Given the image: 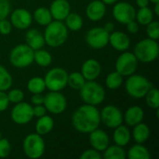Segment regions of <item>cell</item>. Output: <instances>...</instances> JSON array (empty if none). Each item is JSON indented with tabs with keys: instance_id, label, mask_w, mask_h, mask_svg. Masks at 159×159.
Segmentation results:
<instances>
[{
	"instance_id": "6da1fadb",
	"label": "cell",
	"mask_w": 159,
	"mask_h": 159,
	"mask_svg": "<svg viewBox=\"0 0 159 159\" xmlns=\"http://www.w3.org/2000/svg\"><path fill=\"white\" fill-rule=\"evenodd\" d=\"M72 124L76 131L89 134L98 129L101 124L100 111L95 105L85 103L74 112Z\"/></svg>"
},
{
	"instance_id": "7a4b0ae2",
	"label": "cell",
	"mask_w": 159,
	"mask_h": 159,
	"mask_svg": "<svg viewBox=\"0 0 159 159\" xmlns=\"http://www.w3.org/2000/svg\"><path fill=\"white\" fill-rule=\"evenodd\" d=\"M45 44L51 48L62 46L68 38V28L61 20H54L46 25L44 33Z\"/></svg>"
},
{
	"instance_id": "3957f363",
	"label": "cell",
	"mask_w": 159,
	"mask_h": 159,
	"mask_svg": "<svg viewBox=\"0 0 159 159\" xmlns=\"http://www.w3.org/2000/svg\"><path fill=\"white\" fill-rule=\"evenodd\" d=\"M133 54L138 61L150 63L158 58L159 46L157 40L145 38L138 42L134 48Z\"/></svg>"
},
{
	"instance_id": "277c9868",
	"label": "cell",
	"mask_w": 159,
	"mask_h": 159,
	"mask_svg": "<svg viewBox=\"0 0 159 159\" xmlns=\"http://www.w3.org/2000/svg\"><path fill=\"white\" fill-rule=\"evenodd\" d=\"M153 88V84L142 75H130L126 81L125 89L127 93L135 99L144 98L146 93Z\"/></svg>"
},
{
	"instance_id": "5b68a950",
	"label": "cell",
	"mask_w": 159,
	"mask_h": 159,
	"mask_svg": "<svg viewBox=\"0 0 159 159\" xmlns=\"http://www.w3.org/2000/svg\"><path fill=\"white\" fill-rule=\"evenodd\" d=\"M79 91L81 100L87 104L97 106L105 99V90L103 87L95 80L86 81Z\"/></svg>"
},
{
	"instance_id": "8992f818",
	"label": "cell",
	"mask_w": 159,
	"mask_h": 159,
	"mask_svg": "<svg viewBox=\"0 0 159 159\" xmlns=\"http://www.w3.org/2000/svg\"><path fill=\"white\" fill-rule=\"evenodd\" d=\"M34 50L26 44L17 45L9 53V61L17 68L28 67L34 61Z\"/></svg>"
},
{
	"instance_id": "52a82bcc",
	"label": "cell",
	"mask_w": 159,
	"mask_h": 159,
	"mask_svg": "<svg viewBox=\"0 0 159 159\" xmlns=\"http://www.w3.org/2000/svg\"><path fill=\"white\" fill-rule=\"evenodd\" d=\"M22 149L28 158L37 159L44 155L46 145L41 135L35 132L30 133L24 138Z\"/></svg>"
},
{
	"instance_id": "ba28073f",
	"label": "cell",
	"mask_w": 159,
	"mask_h": 159,
	"mask_svg": "<svg viewBox=\"0 0 159 159\" xmlns=\"http://www.w3.org/2000/svg\"><path fill=\"white\" fill-rule=\"evenodd\" d=\"M68 73L61 67L50 69L45 75L46 89L49 91H61L67 86Z\"/></svg>"
},
{
	"instance_id": "9c48e42d",
	"label": "cell",
	"mask_w": 159,
	"mask_h": 159,
	"mask_svg": "<svg viewBox=\"0 0 159 159\" xmlns=\"http://www.w3.org/2000/svg\"><path fill=\"white\" fill-rule=\"evenodd\" d=\"M43 105L48 112L53 115H60L66 110L67 101L65 96L60 91H49L44 96Z\"/></svg>"
},
{
	"instance_id": "30bf717a",
	"label": "cell",
	"mask_w": 159,
	"mask_h": 159,
	"mask_svg": "<svg viewBox=\"0 0 159 159\" xmlns=\"http://www.w3.org/2000/svg\"><path fill=\"white\" fill-rule=\"evenodd\" d=\"M109 34L103 27H94L86 34L87 44L93 49H102L109 44Z\"/></svg>"
},
{
	"instance_id": "8fae6325",
	"label": "cell",
	"mask_w": 159,
	"mask_h": 159,
	"mask_svg": "<svg viewBox=\"0 0 159 159\" xmlns=\"http://www.w3.org/2000/svg\"><path fill=\"white\" fill-rule=\"evenodd\" d=\"M138 68V60L132 52L122 53L116 61V71L123 76L133 75Z\"/></svg>"
},
{
	"instance_id": "7c38bea8",
	"label": "cell",
	"mask_w": 159,
	"mask_h": 159,
	"mask_svg": "<svg viewBox=\"0 0 159 159\" xmlns=\"http://www.w3.org/2000/svg\"><path fill=\"white\" fill-rule=\"evenodd\" d=\"M12 121L17 125H26L34 118L33 106L24 102L15 103L10 114Z\"/></svg>"
},
{
	"instance_id": "4fadbf2b",
	"label": "cell",
	"mask_w": 159,
	"mask_h": 159,
	"mask_svg": "<svg viewBox=\"0 0 159 159\" xmlns=\"http://www.w3.org/2000/svg\"><path fill=\"white\" fill-rule=\"evenodd\" d=\"M101 122L109 129H115L122 124L123 114L121 110L115 105H106L100 112Z\"/></svg>"
},
{
	"instance_id": "5bb4252c",
	"label": "cell",
	"mask_w": 159,
	"mask_h": 159,
	"mask_svg": "<svg viewBox=\"0 0 159 159\" xmlns=\"http://www.w3.org/2000/svg\"><path fill=\"white\" fill-rule=\"evenodd\" d=\"M113 16L119 23L127 24L135 20L136 10L134 7L128 2H118L113 7Z\"/></svg>"
},
{
	"instance_id": "9a60e30c",
	"label": "cell",
	"mask_w": 159,
	"mask_h": 159,
	"mask_svg": "<svg viewBox=\"0 0 159 159\" xmlns=\"http://www.w3.org/2000/svg\"><path fill=\"white\" fill-rule=\"evenodd\" d=\"M33 21V16L25 8H16L10 15V23L13 27L25 30L30 27Z\"/></svg>"
},
{
	"instance_id": "2e32d148",
	"label": "cell",
	"mask_w": 159,
	"mask_h": 159,
	"mask_svg": "<svg viewBox=\"0 0 159 159\" xmlns=\"http://www.w3.org/2000/svg\"><path fill=\"white\" fill-rule=\"evenodd\" d=\"M89 134V141L91 148L99 152H103L109 146V136L104 130L99 129L98 128Z\"/></svg>"
},
{
	"instance_id": "e0dca14e",
	"label": "cell",
	"mask_w": 159,
	"mask_h": 159,
	"mask_svg": "<svg viewBox=\"0 0 159 159\" xmlns=\"http://www.w3.org/2000/svg\"><path fill=\"white\" fill-rule=\"evenodd\" d=\"M102 72V66L100 62L95 59H89L85 61L81 66V74L86 81L96 80Z\"/></svg>"
},
{
	"instance_id": "ac0fdd59",
	"label": "cell",
	"mask_w": 159,
	"mask_h": 159,
	"mask_svg": "<svg viewBox=\"0 0 159 159\" xmlns=\"http://www.w3.org/2000/svg\"><path fill=\"white\" fill-rule=\"evenodd\" d=\"M52 19L55 20H64L71 12V6L67 0H54L49 7Z\"/></svg>"
},
{
	"instance_id": "d6986e66",
	"label": "cell",
	"mask_w": 159,
	"mask_h": 159,
	"mask_svg": "<svg viewBox=\"0 0 159 159\" xmlns=\"http://www.w3.org/2000/svg\"><path fill=\"white\" fill-rule=\"evenodd\" d=\"M109 44L117 51H126L130 46V39L123 32L113 31L109 34Z\"/></svg>"
},
{
	"instance_id": "ffe728a7",
	"label": "cell",
	"mask_w": 159,
	"mask_h": 159,
	"mask_svg": "<svg viewBox=\"0 0 159 159\" xmlns=\"http://www.w3.org/2000/svg\"><path fill=\"white\" fill-rule=\"evenodd\" d=\"M106 13V5L101 0L91 1L86 9V15L91 21L101 20Z\"/></svg>"
},
{
	"instance_id": "44dd1931",
	"label": "cell",
	"mask_w": 159,
	"mask_h": 159,
	"mask_svg": "<svg viewBox=\"0 0 159 159\" xmlns=\"http://www.w3.org/2000/svg\"><path fill=\"white\" fill-rule=\"evenodd\" d=\"M144 117L143 109L138 105H133L127 109L125 115H123V120L129 127H134L135 125L143 122Z\"/></svg>"
},
{
	"instance_id": "7402d4cb",
	"label": "cell",
	"mask_w": 159,
	"mask_h": 159,
	"mask_svg": "<svg viewBox=\"0 0 159 159\" xmlns=\"http://www.w3.org/2000/svg\"><path fill=\"white\" fill-rule=\"evenodd\" d=\"M25 41L26 45L34 50L42 48L45 45L44 35L37 29H30L25 34Z\"/></svg>"
},
{
	"instance_id": "603a6c76",
	"label": "cell",
	"mask_w": 159,
	"mask_h": 159,
	"mask_svg": "<svg viewBox=\"0 0 159 159\" xmlns=\"http://www.w3.org/2000/svg\"><path fill=\"white\" fill-rule=\"evenodd\" d=\"M131 139V133L127 126L124 125H119L118 127L115 128V131L113 134V140L116 144L119 146H126L129 144Z\"/></svg>"
},
{
	"instance_id": "cb8c5ba5",
	"label": "cell",
	"mask_w": 159,
	"mask_h": 159,
	"mask_svg": "<svg viewBox=\"0 0 159 159\" xmlns=\"http://www.w3.org/2000/svg\"><path fill=\"white\" fill-rule=\"evenodd\" d=\"M54 128V120L49 116H43L41 117H38L36 123H35V131L39 135H46L49 133Z\"/></svg>"
},
{
	"instance_id": "d4e9b609",
	"label": "cell",
	"mask_w": 159,
	"mask_h": 159,
	"mask_svg": "<svg viewBox=\"0 0 159 159\" xmlns=\"http://www.w3.org/2000/svg\"><path fill=\"white\" fill-rule=\"evenodd\" d=\"M133 140L137 143H144L150 137V129L144 123H139L133 127Z\"/></svg>"
},
{
	"instance_id": "484cf974",
	"label": "cell",
	"mask_w": 159,
	"mask_h": 159,
	"mask_svg": "<svg viewBox=\"0 0 159 159\" xmlns=\"http://www.w3.org/2000/svg\"><path fill=\"white\" fill-rule=\"evenodd\" d=\"M127 157L129 159H149L151 155L145 146L142 145V143H137L129 148L127 153Z\"/></svg>"
},
{
	"instance_id": "4316f807",
	"label": "cell",
	"mask_w": 159,
	"mask_h": 159,
	"mask_svg": "<svg viewBox=\"0 0 159 159\" xmlns=\"http://www.w3.org/2000/svg\"><path fill=\"white\" fill-rule=\"evenodd\" d=\"M102 156L104 159H125L127 158V152L122 146L116 144L108 146L103 151V155Z\"/></svg>"
},
{
	"instance_id": "83f0119b",
	"label": "cell",
	"mask_w": 159,
	"mask_h": 159,
	"mask_svg": "<svg viewBox=\"0 0 159 159\" xmlns=\"http://www.w3.org/2000/svg\"><path fill=\"white\" fill-rule=\"evenodd\" d=\"M34 19L40 25H48L49 22L52 21V16L49 11V8H47L45 7H37L34 12Z\"/></svg>"
},
{
	"instance_id": "f1b7e54d",
	"label": "cell",
	"mask_w": 159,
	"mask_h": 159,
	"mask_svg": "<svg viewBox=\"0 0 159 159\" xmlns=\"http://www.w3.org/2000/svg\"><path fill=\"white\" fill-rule=\"evenodd\" d=\"M34 61L41 67H48L52 62V56L48 51L39 48L34 52Z\"/></svg>"
},
{
	"instance_id": "f546056e",
	"label": "cell",
	"mask_w": 159,
	"mask_h": 159,
	"mask_svg": "<svg viewBox=\"0 0 159 159\" xmlns=\"http://www.w3.org/2000/svg\"><path fill=\"white\" fill-rule=\"evenodd\" d=\"M135 20L141 25H147L154 20V12L148 7H140V9L136 12Z\"/></svg>"
},
{
	"instance_id": "4dcf8cb0",
	"label": "cell",
	"mask_w": 159,
	"mask_h": 159,
	"mask_svg": "<svg viewBox=\"0 0 159 159\" xmlns=\"http://www.w3.org/2000/svg\"><path fill=\"white\" fill-rule=\"evenodd\" d=\"M65 25L71 31H79L83 27V19L77 13L70 12L65 18Z\"/></svg>"
},
{
	"instance_id": "1f68e13d",
	"label": "cell",
	"mask_w": 159,
	"mask_h": 159,
	"mask_svg": "<svg viewBox=\"0 0 159 159\" xmlns=\"http://www.w3.org/2000/svg\"><path fill=\"white\" fill-rule=\"evenodd\" d=\"M27 89L32 93H42L46 89V84L44 78H41L39 76H34L31 78L27 83Z\"/></svg>"
},
{
	"instance_id": "d6a6232c",
	"label": "cell",
	"mask_w": 159,
	"mask_h": 159,
	"mask_svg": "<svg viewBox=\"0 0 159 159\" xmlns=\"http://www.w3.org/2000/svg\"><path fill=\"white\" fill-rule=\"evenodd\" d=\"M86 79L79 72H73L68 75L67 78V86L75 90H80V89L84 86Z\"/></svg>"
},
{
	"instance_id": "836d02e7",
	"label": "cell",
	"mask_w": 159,
	"mask_h": 159,
	"mask_svg": "<svg viewBox=\"0 0 159 159\" xmlns=\"http://www.w3.org/2000/svg\"><path fill=\"white\" fill-rule=\"evenodd\" d=\"M122 83L123 75H120L117 71L110 73L105 79V85L109 89H117L122 86Z\"/></svg>"
},
{
	"instance_id": "e575fe53",
	"label": "cell",
	"mask_w": 159,
	"mask_h": 159,
	"mask_svg": "<svg viewBox=\"0 0 159 159\" xmlns=\"http://www.w3.org/2000/svg\"><path fill=\"white\" fill-rule=\"evenodd\" d=\"M12 76L9 72L2 65H0V90L7 91L12 86Z\"/></svg>"
},
{
	"instance_id": "d590c367",
	"label": "cell",
	"mask_w": 159,
	"mask_h": 159,
	"mask_svg": "<svg viewBox=\"0 0 159 159\" xmlns=\"http://www.w3.org/2000/svg\"><path fill=\"white\" fill-rule=\"evenodd\" d=\"M147 105L152 109H158L159 107V92L156 88H152L144 96Z\"/></svg>"
},
{
	"instance_id": "8d00e7d4",
	"label": "cell",
	"mask_w": 159,
	"mask_h": 159,
	"mask_svg": "<svg viewBox=\"0 0 159 159\" xmlns=\"http://www.w3.org/2000/svg\"><path fill=\"white\" fill-rule=\"evenodd\" d=\"M146 33L149 38L157 40L159 37V22L157 20H152L146 25Z\"/></svg>"
},
{
	"instance_id": "74e56055",
	"label": "cell",
	"mask_w": 159,
	"mask_h": 159,
	"mask_svg": "<svg viewBox=\"0 0 159 159\" xmlns=\"http://www.w3.org/2000/svg\"><path fill=\"white\" fill-rule=\"evenodd\" d=\"M7 99H8L9 102H12V103L20 102L23 101V98H24V93L20 89H10L8 91V93H7Z\"/></svg>"
},
{
	"instance_id": "f35d334b",
	"label": "cell",
	"mask_w": 159,
	"mask_h": 159,
	"mask_svg": "<svg viewBox=\"0 0 159 159\" xmlns=\"http://www.w3.org/2000/svg\"><path fill=\"white\" fill-rule=\"evenodd\" d=\"M11 152V145L7 139L0 138V158H6Z\"/></svg>"
},
{
	"instance_id": "ab89813d",
	"label": "cell",
	"mask_w": 159,
	"mask_h": 159,
	"mask_svg": "<svg viewBox=\"0 0 159 159\" xmlns=\"http://www.w3.org/2000/svg\"><path fill=\"white\" fill-rule=\"evenodd\" d=\"M102 156L101 154V152L91 148V149H88L86 151H84L81 156L80 159H102Z\"/></svg>"
},
{
	"instance_id": "60d3db41",
	"label": "cell",
	"mask_w": 159,
	"mask_h": 159,
	"mask_svg": "<svg viewBox=\"0 0 159 159\" xmlns=\"http://www.w3.org/2000/svg\"><path fill=\"white\" fill-rule=\"evenodd\" d=\"M10 3L8 0H0V20L7 19L10 13Z\"/></svg>"
},
{
	"instance_id": "b9f144b4",
	"label": "cell",
	"mask_w": 159,
	"mask_h": 159,
	"mask_svg": "<svg viewBox=\"0 0 159 159\" xmlns=\"http://www.w3.org/2000/svg\"><path fill=\"white\" fill-rule=\"evenodd\" d=\"M12 25L7 19L0 20V34L2 35H7L11 33Z\"/></svg>"
},
{
	"instance_id": "7bdbcfd3",
	"label": "cell",
	"mask_w": 159,
	"mask_h": 159,
	"mask_svg": "<svg viewBox=\"0 0 159 159\" xmlns=\"http://www.w3.org/2000/svg\"><path fill=\"white\" fill-rule=\"evenodd\" d=\"M8 105H9V101L7 99V93L5 91L0 90V113L6 111Z\"/></svg>"
},
{
	"instance_id": "ee69618b",
	"label": "cell",
	"mask_w": 159,
	"mask_h": 159,
	"mask_svg": "<svg viewBox=\"0 0 159 159\" xmlns=\"http://www.w3.org/2000/svg\"><path fill=\"white\" fill-rule=\"evenodd\" d=\"M33 112H34V116L38 118L47 114V109L43 104H39V105H34L33 107Z\"/></svg>"
},
{
	"instance_id": "f6af8a7d",
	"label": "cell",
	"mask_w": 159,
	"mask_h": 159,
	"mask_svg": "<svg viewBox=\"0 0 159 159\" xmlns=\"http://www.w3.org/2000/svg\"><path fill=\"white\" fill-rule=\"evenodd\" d=\"M126 25H127V30H128V32H129V34H137L138 31H139V29H140V24H139L135 20L129 21V22L127 23Z\"/></svg>"
},
{
	"instance_id": "bcb514c9",
	"label": "cell",
	"mask_w": 159,
	"mask_h": 159,
	"mask_svg": "<svg viewBox=\"0 0 159 159\" xmlns=\"http://www.w3.org/2000/svg\"><path fill=\"white\" fill-rule=\"evenodd\" d=\"M31 102H32L34 105L43 104V102H44V96L42 95V93H35V94H33V96L31 97Z\"/></svg>"
},
{
	"instance_id": "7dc6e473",
	"label": "cell",
	"mask_w": 159,
	"mask_h": 159,
	"mask_svg": "<svg viewBox=\"0 0 159 159\" xmlns=\"http://www.w3.org/2000/svg\"><path fill=\"white\" fill-rule=\"evenodd\" d=\"M150 1L149 0H136V4L139 7H148Z\"/></svg>"
},
{
	"instance_id": "c3c4849f",
	"label": "cell",
	"mask_w": 159,
	"mask_h": 159,
	"mask_svg": "<svg viewBox=\"0 0 159 159\" xmlns=\"http://www.w3.org/2000/svg\"><path fill=\"white\" fill-rule=\"evenodd\" d=\"M103 28L108 32V33H111L115 30V24L113 22H106L105 25L103 26Z\"/></svg>"
},
{
	"instance_id": "681fc988",
	"label": "cell",
	"mask_w": 159,
	"mask_h": 159,
	"mask_svg": "<svg viewBox=\"0 0 159 159\" xmlns=\"http://www.w3.org/2000/svg\"><path fill=\"white\" fill-rule=\"evenodd\" d=\"M101 1L104 3L105 5H113L117 2V0H101Z\"/></svg>"
},
{
	"instance_id": "f907efd6",
	"label": "cell",
	"mask_w": 159,
	"mask_h": 159,
	"mask_svg": "<svg viewBox=\"0 0 159 159\" xmlns=\"http://www.w3.org/2000/svg\"><path fill=\"white\" fill-rule=\"evenodd\" d=\"M155 14L157 16H159V2L158 3H155V8H154Z\"/></svg>"
},
{
	"instance_id": "816d5d0a",
	"label": "cell",
	"mask_w": 159,
	"mask_h": 159,
	"mask_svg": "<svg viewBox=\"0 0 159 159\" xmlns=\"http://www.w3.org/2000/svg\"><path fill=\"white\" fill-rule=\"evenodd\" d=\"M149 1L152 2V3H154V4H155V3H158L159 2V0H149Z\"/></svg>"
},
{
	"instance_id": "f5cc1de1",
	"label": "cell",
	"mask_w": 159,
	"mask_h": 159,
	"mask_svg": "<svg viewBox=\"0 0 159 159\" xmlns=\"http://www.w3.org/2000/svg\"><path fill=\"white\" fill-rule=\"evenodd\" d=\"M0 138H1V132H0Z\"/></svg>"
}]
</instances>
